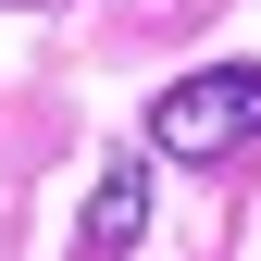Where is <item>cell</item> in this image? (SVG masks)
I'll return each mask as SVG.
<instances>
[{
    "instance_id": "cell-1",
    "label": "cell",
    "mask_w": 261,
    "mask_h": 261,
    "mask_svg": "<svg viewBox=\"0 0 261 261\" xmlns=\"http://www.w3.org/2000/svg\"><path fill=\"white\" fill-rule=\"evenodd\" d=\"M261 137V62H199L149 100V149L162 162H224Z\"/></svg>"
},
{
    "instance_id": "cell-2",
    "label": "cell",
    "mask_w": 261,
    "mask_h": 261,
    "mask_svg": "<svg viewBox=\"0 0 261 261\" xmlns=\"http://www.w3.org/2000/svg\"><path fill=\"white\" fill-rule=\"evenodd\" d=\"M137 224H149V174H137V162H112V174L87 187V261H124V249H137Z\"/></svg>"
}]
</instances>
